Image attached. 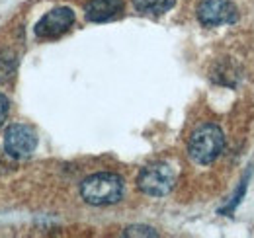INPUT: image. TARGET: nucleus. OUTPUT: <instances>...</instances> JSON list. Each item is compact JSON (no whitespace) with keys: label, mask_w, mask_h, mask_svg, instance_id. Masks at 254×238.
I'll return each instance as SVG.
<instances>
[{"label":"nucleus","mask_w":254,"mask_h":238,"mask_svg":"<svg viewBox=\"0 0 254 238\" xmlns=\"http://www.w3.org/2000/svg\"><path fill=\"white\" fill-rule=\"evenodd\" d=\"M80 195L90 205H114L124 197V179L114 172H98L80 183Z\"/></svg>","instance_id":"obj_1"},{"label":"nucleus","mask_w":254,"mask_h":238,"mask_svg":"<svg viewBox=\"0 0 254 238\" xmlns=\"http://www.w3.org/2000/svg\"><path fill=\"white\" fill-rule=\"evenodd\" d=\"M225 149V135L215 123H203L193 129L188 141V154L195 164H211Z\"/></svg>","instance_id":"obj_2"},{"label":"nucleus","mask_w":254,"mask_h":238,"mask_svg":"<svg viewBox=\"0 0 254 238\" xmlns=\"http://www.w3.org/2000/svg\"><path fill=\"white\" fill-rule=\"evenodd\" d=\"M137 185L145 195L151 197H164L168 195L176 185V170L168 162H155L145 166L139 176Z\"/></svg>","instance_id":"obj_3"},{"label":"nucleus","mask_w":254,"mask_h":238,"mask_svg":"<svg viewBox=\"0 0 254 238\" xmlns=\"http://www.w3.org/2000/svg\"><path fill=\"white\" fill-rule=\"evenodd\" d=\"M239 12L231 0H201L197 6V20L205 28H215L223 24H235Z\"/></svg>","instance_id":"obj_4"},{"label":"nucleus","mask_w":254,"mask_h":238,"mask_svg":"<svg viewBox=\"0 0 254 238\" xmlns=\"http://www.w3.org/2000/svg\"><path fill=\"white\" fill-rule=\"evenodd\" d=\"M37 147V137L26 125H10L4 133V149L12 158H30Z\"/></svg>","instance_id":"obj_5"},{"label":"nucleus","mask_w":254,"mask_h":238,"mask_svg":"<svg viewBox=\"0 0 254 238\" xmlns=\"http://www.w3.org/2000/svg\"><path fill=\"white\" fill-rule=\"evenodd\" d=\"M74 24V12L66 6L55 8L51 12H47L37 24H35V35L41 39H53L63 35L64 31Z\"/></svg>","instance_id":"obj_6"},{"label":"nucleus","mask_w":254,"mask_h":238,"mask_svg":"<svg viewBox=\"0 0 254 238\" xmlns=\"http://www.w3.org/2000/svg\"><path fill=\"white\" fill-rule=\"evenodd\" d=\"M122 10H124V2L122 0H90L84 6L86 20L96 22V24L114 20Z\"/></svg>","instance_id":"obj_7"},{"label":"nucleus","mask_w":254,"mask_h":238,"mask_svg":"<svg viewBox=\"0 0 254 238\" xmlns=\"http://www.w3.org/2000/svg\"><path fill=\"white\" fill-rule=\"evenodd\" d=\"M174 4L176 0H133V6L141 14H164Z\"/></svg>","instance_id":"obj_8"},{"label":"nucleus","mask_w":254,"mask_h":238,"mask_svg":"<svg viewBox=\"0 0 254 238\" xmlns=\"http://www.w3.org/2000/svg\"><path fill=\"white\" fill-rule=\"evenodd\" d=\"M16 72V57L12 53H0V84L12 78Z\"/></svg>","instance_id":"obj_9"},{"label":"nucleus","mask_w":254,"mask_h":238,"mask_svg":"<svg viewBox=\"0 0 254 238\" xmlns=\"http://www.w3.org/2000/svg\"><path fill=\"white\" fill-rule=\"evenodd\" d=\"M247 185H249V178H245L243 181H241V185L237 187V191H235V195L231 197V201L225 205V207L221 209V213H233L235 209H237V205L243 201V197H245V193H247Z\"/></svg>","instance_id":"obj_10"},{"label":"nucleus","mask_w":254,"mask_h":238,"mask_svg":"<svg viewBox=\"0 0 254 238\" xmlns=\"http://www.w3.org/2000/svg\"><path fill=\"white\" fill-rule=\"evenodd\" d=\"M126 237H157V233L149 227H131L126 231Z\"/></svg>","instance_id":"obj_11"},{"label":"nucleus","mask_w":254,"mask_h":238,"mask_svg":"<svg viewBox=\"0 0 254 238\" xmlns=\"http://www.w3.org/2000/svg\"><path fill=\"white\" fill-rule=\"evenodd\" d=\"M6 116H8V98L4 94H0V127L4 125Z\"/></svg>","instance_id":"obj_12"}]
</instances>
